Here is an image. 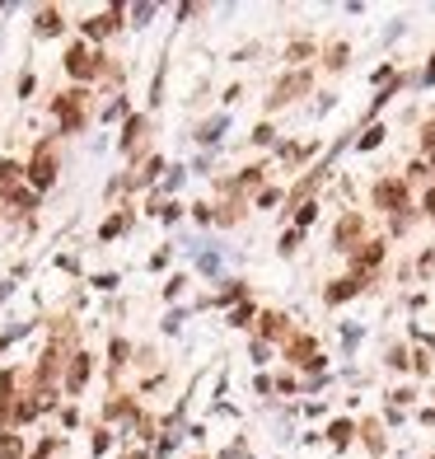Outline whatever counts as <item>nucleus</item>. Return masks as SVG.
I'll return each instance as SVG.
<instances>
[{
    "instance_id": "1",
    "label": "nucleus",
    "mask_w": 435,
    "mask_h": 459,
    "mask_svg": "<svg viewBox=\"0 0 435 459\" xmlns=\"http://www.w3.org/2000/svg\"><path fill=\"white\" fill-rule=\"evenodd\" d=\"M52 178H57V150H52V141H43L38 155H33V164H29V183L33 188H47Z\"/></svg>"
},
{
    "instance_id": "2",
    "label": "nucleus",
    "mask_w": 435,
    "mask_h": 459,
    "mask_svg": "<svg viewBox=\"0 0 435 459\" xmlns=\"http://www.w3.org/2000/svg\"><path fill=\"white\" fill-rule=\"evenodd\" d=\"M57 117H61V127L66 131H80V122H84V94H61L57 99Z\"/></svg>"
},
{
    "instance_id": "3",
    "label": "nucleus",
    "mask_w": 435,
    "mask_h": 459,
    "mask_svg": "<svg viewBox=\"0 0 435 459\" xmlns=\"http://www.w3.org/2000/svg\"><path fill=\"white\" fill-rule=\"evenodd\" d=\"M66 71L75 80H89V75H98V57H94L89 48H71V57H66Z\"/></svg>"
},
{
    "instance_id": "4",
    "label": "nucleus",
    "mask_w": 435,
    "mask_h": 459,
    "mask_svg": "<svg viewBox=\"0 0 435 459\" xmlns=\"http://www.w3.org/2000/svg\"><path fill=\"white\" fill-rule=\"evenodd\" d=\"M374 202L379 206H389V211H407V183H379V188H374Z\"/></svg>"
},
{
    "instance_id": "5",
    "label": "nucleus",
    "mask_w": 435,
    "mask_h": 459,
    "mask_svg": "<svg viewBox=\"0 0 435 459\" xmlns=\"http://www.w3.org/2000/svg\"><path fill=\"white\" fill-rule=\"evenodd\" d=\"M309 89V75H290V80H281L277 85V94H272V108H281V103H290L295 94H304Z\"/></svg>"
},
{
    "instance_id": "6",
    "label": "nucleus",
    "mask_w": 435,
    "mask_h": 459,
    "mask_svg": "<svg viewBox=\"0 0 435 459\" xmlns=\"http://www.w3.org/2000/svg\"><path fill=\"white\" fill-rule=\"evenodd\" d=\"M84 380H89V356H75L71 370H66V389L75 394V389H84Z\"/></svg>"
},
{
    "instance_id": "7",
    "label": "nucleus",
    "mask_w": 435,
    "mask_h": 459,
    "mask_svg": "<svg viewBox=\"0 0 435 459\" xmlns=\"http://www.w3.org/2000/svg\"><path fill=\"white\" fill-rule=\"evenodd\" d=\"M360 291V277H346V282H332L327 286V305H342V300H351Z\"/></svg>"
},
{
    "instance_id": "8",
    "label": "nucleus",
    "mask_w": 435,
    "mask_h": 459,
    "mask_svg": "<svg viewBox=\"0 0 435 459\" xmlns=\"http://www.w3.org/2000/svg\"><path fill=\"white\" fill-rule=\"evenodd\" d=\"M290 361H300V365H318V356H314V337H295V342H290Z\"/></svg>"
},
{
    "instance_id": "9",
    "label": "nucleus",
    "mask_w": 435,
    "mask_h": 459,
    "mask_svg": "<svg viewBox=\"0 0 435 459\" xmlns=\"http://www.w3.org/2000/svg\"><path fill=\"white\" fill-rule=\"evenodd\" d=\"M379 258H384V244H360V254H356V272H370Z\"/></svg>"
},
{
    "instance_id": "10",
    "label": "nucleus",
    "mask_w": 435,
    "mask_h": 459,
    "mask_svg": "<svg viewBox=\"0 0 435 459\" xmlns=\"http://www.w3.org/2000/svg\"><path fill=\"white\" fill-rule=\"evenodd\" d=\"M84 29H89V38H103V33H112V29H117V10H112V15H98V19H89Z\"/></svg>"
},
{
    "instance_id": "11",
    "label": "nucleus",
    "mask_w": 435,
    "mask_h": 459,
    "mask_svg": "<svg viewBox=\"0 0 435 459\" xmlns=\"http://www.w3.org/2000/svg\"><path fill=\"white\" fill-rule=\"evenodd\" d=\"M140 131H145V117H131V122H126V136H122L126 150H136V145H140Z\"/></svg>"
},
{
    "instance_id": "12",
    "label": "nucleus",
    "mask_w": 435,
    "mask_h": 459,
    "mask_svg": "<svg viewBox=\"0 0 435 459\" xmlns=\"http://www.w3.org/2000/svg\"><path fill=\"white\" fill-rule=\"evenodd\" d=\"M356 235H360V216H346V221L337 225V244H351Z\"/></svg>"
},
{
    "instance_id": "13",
    "label": "nucleus",
    "mask_w": 435,
    "mask_h": 459,
    "mask_svg": "<svg viewBox=\"0 0 435 459\" xmlns=\"http://www.w3.org/2000/svg\"><path fill=\"white\" fill-rule=\"evenodd\" d=\"M10 394H15V375H0V417H10Z\"/></svg>"
},
{
    "instance_id": "14",
    "label": "nucleus",
    "mask_w": 435,
    "mask_h": 459,
    "mask_svg": "<svg viewBox=\"0 0 435 459\" xmlns=\"http://www.w3.org/2000/svg\"><path fill=\"white\" fill-rule=\"evenodd\" d=\"M15 178H19V169L10 159H0V192H15Z\"/></svg>"
},
{
    "instance_id": "15",
    "label": "nucleus",
    "mask_w": 435,
    "mask_h": 459,
    "mask_svg": "<svg viewBox=\"0 0 435 459\" xmlns=\"http://www.w3.org/2000/svg\"><path fill=\"white\" fill-rule=\"evenodd\" d=\"M57 29H61V19H57V10H43V15H38V33H47V38H52Z\"/></svg>"
},
{
    "instance_id": "16",
    "label": "nucleus",
    "mask_w": 435,
    "mask_h": 459,
    "mask_svg": "<svg viewBox=\"0 0 435 459\" xmlns=\"http://www.w3.org/2000/svg\"><path fill=\"white\" fill-rule=\"evenodd\" d=\"M19 455H24L19 436H0V459H19Z\"/></svg>"
},
{
    "instance_id": "17",
    "label": "nucleus",
    "mask_w": 435,
    "mask_h": 459,
    "mask_svg": "<svg viewBox=\"0 0 435 459\" xmlns=\"http://www.w3.org/2000/svg\"><path fill=\"white\" fill-rule=\"evenodd\" d=\"M263 333H267V337H281V333H286V319H281V314H267L263 319Z\"/></svg>"
},
{
    "instance_id": "18",
    "label": "nucleus",
    "mask_w": 435,
    "mask_h": 459,
    "mask_svg": "<svg viewBox=\"0 0 435 459\" xmlns=\"http://www.w3.org/2000/svg\"><path fill=\"white\" fill-rule=\"evenodd\" d=\"M327 436H332L337 445H346V441H351V422H332V431H327Z\"/></svg>"
},
{
    "instance_id": "19",
    "label": "nucleus",
    "mask_w": 435,
    "mask_h": 459,
    "mask_svg": "<svg viewBox=\"0 0 435 459\" xmlns=\"http://www.w3.org/2000/svg\"><path fill=\"white\" fill-rule=\"evenodd\" d=\"M365 441H370V450H374V455L384 450V436H379V427H374V422H370V427H365Z\"/></svg>"
},
{
    "instance_id": "20",
    "label": "nucleus",
    "mask_w": 435,
    "mask_h": 459,
    "mask_svg": "<svg viewBox=\"0 0 435 459\" xmlns=\"http://www.w3.org/2000/svg\"><path fill=\"white\" fill-rule=\"evenodd\" d=\"M421 141H426V155H431V164H435V122H426V131H421Z\"/></svg>"
},
{
    "instance_id": "21",
    "label": "nucleus",
    "mask_w": 435,
    "mask_h": 459,
    "mask_svg": "<svg viewBox=\"0 0 435 459\" xmlns=\"http://www.w3.org/2000/svg\"><path fill=\"white\" fill-rule=\"evenodd\" d=\"M122 230H126V216H112V221L103 225V239H108V235H122Z\"/></svg>"
},
{
    "instance_id": "22",
    "label": "nucleus",
    "mask_w": 435,
    "mask_h": 459,
    "mask_svg": "<svg viewBox=\"0 0 435 459\" xmlns=\"http://www.w3.org/2000/svg\"><path fill=\"white\" fill-rule=\"evenodd\" d=\"M327 66H346V48H332V52H327Z\"/></svg>"
},
{
    "instance_id": "23",
    "label": "nucleus",
    "mask_w": 435,
    "mask_h": 459,
    "mask_svg": "<svg viewBox=\"0 0 435 459\" xmlns=\"http://www.w3.org/2000/svg\"><path fill=\"white\" fill-rule=\"evenodd\" d=\"M426 211H431V216H435V188L426 192Z\"/></svg>"
},
{
    "instance_id": "24",
    "label": "nucleus",
    "mask_w": 435,
    "mask_h": 459,
    "mask_svg": "<svg viewBox=\"0 0 435 459\" xmlns=\"http://www.w3.org/2000/svg\"><path fill=\"white\" fill-rule=\"evenodd\" d=\"M47 455H52V441H47V445H43V450H38V455H33V459H47Z\"/></svg>"
},
{
    "instance_id": "25",
    "label": "nucleus",
    "mask_w": 435,
    "mask_h": 459,
    "mask_svg": "<svg viewBox=\"0 0 435 459\" xmlns=\"http://www.w3.org/2000/svg\"><path fill=\"white\" fill-rule=\"evenodd\" d=\"M426 80H435V61H431V66H426Z\"/></svg>"
}]
</instances>
